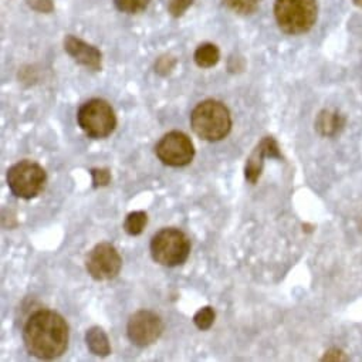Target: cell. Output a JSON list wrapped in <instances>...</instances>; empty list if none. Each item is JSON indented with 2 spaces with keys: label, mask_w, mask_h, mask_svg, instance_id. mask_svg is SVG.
I'll return each instance as SVG.
<instances>
[{
  "label": "cell",
  "mask_w": 362,
  "mask_h": 362,
  "mask_svg": "<svg viewBox=\"0 0 362 362\" xmlns=\"http://www.w3.org/2000/svg\"><path fill=\"white\" fill-rule=\"evenodd\" d=\"M70 329L66 320L50 310L35 313L23 328V341L30 355L39 359H54L69 346Z\"/></svg>",
  "instance_id": "obj_1"
},
{
  "label": "cell",
  "mask_w": 362,
  "mask_h": 362,
  "mask_svg": "<svg viewBox=\"0 0 362 362\" xmlns=\"http://www.w3.org/2000/svg\"><path fill=\"white\" fill-rule=\"evenodd\" d=\"M194 132L209 142L222 141L232 129V117L225 104L216 100L199 103L191 114Z\"/></svg>",
  "instance_id": "obj_2"
},
{
  "label": "cell",
  "mask_w": 362,
  "mask_h": 362,
  "mask_svg": "<svg viewBox=\"0 0 362 362\" xmlns=\"http://www.w3.org/2000/svg\"><path fill=\"white\" fill-rule=\"evenodd\" d=\"M274 16L287 35L307 33L317 21L315 0H276Z\"/></svg>",
  "instance_id": "obj_3"
},
{
  "label": "cell",
  "mask_w": 362,
  "mask_h": 362,
  "mask_svg": "<svg viewBox=\"0 0 362 362\" xmlns=\"http://www.w3.org/2000/svg\"><path fill=\"white\" fill-rule=\"evenodd\" d=\"M191 253V240L179 229L168 228L153 235L151 240L152 259L166 267L184 264Z\"/></svg>",
  "instance_id": "obj_4"
},
{
  "label": "cell",
  "mask_w": 362,
  "mask_h": 362,
  "mask_svg": "<svg viewBox=\"0 0 362 362\" xmlns=\"http://www.w3.org/2000/svg\"><path fill=\"white\" fill-rule=\"evenodd\" d=\"M6 179L15 197L30 201L43 192L47 184V173L39 163L25 159L8 169Z\"/></svg>",
  "instance_id": "obj_5"
},
{
  "label": "cell",
  "mask_w": 362,
  "mask_h": 362,
  "mask_svg": "<svg viewBox=\"0 0 362 362\" xmlns=\"http://www.w3.org/2000/svg\"><path fill=\"white\" fill-rule=\"evenodd\" d=\"M77 122L87 136L93 139H103L114 132L117 127V117L107 101L93 98L78 108Z\"/></svg>",
  "instance_id": "obj_6"
},
{
  "label": "cell",
  "mask_w": 362,
  "mask_h": 362,
  "mask_svg": "<svg viewBox=\"0 0 362 362\" xmlns=\"http://www.w3.org/2000/svg\"><path fill=\"white\" fill-rule=\"evenodd\" d=\"M155 155L162 163L180 168L189 165L194 160L195 146L187 134L172 131L165 134L155 145Z\"/></svg>",
  "instance_id": "obj_7"
},
{
  "label": "cell",
  "mask_w": 362,
  "mask_h": 362,
  "mask_svg": "<svg viewBox=\"0 0 362 362\" xmlns=\"http://www.w3.org/2000/svg\"><path fill=\"white\" fill-rule=\"evenodd\" d=\"M86 267L97 281L115 279L122 267V259L111 243H98L87 256Z\"/></svg>",
  "instance_id": "obj_8"
},
{
  "label": "cell",
  "mask_w": 362,
  "mask_h": 362,
  "mask_svg": "<svg viewBox=\"0 0 362 362\" xmlns=\"http://www.w3.org/2000/svg\"><path fill=\"white\" fill-rule=\"evenodd\" d=\"M163 331L162 320L152 311L141 310L131 315L127 325V335L136 346H148L159 339Z\"/></svg>",
  "instance_id": "obj_9"
},
{
  "label": "cell",
  "mask_w": 362,
  "mask_h": 362,
  "mask_svg": "<svg viewBox=\"0 0 362 362\" xmlns=\"http://www.w3.org/2000/svg\"><path fill=\"white\" fill-rule=\"evenodd\" d=\"M281 158V153L279 151V145L273 136L263 138L259 145L255 148L252 155L249 156L245 168L246 179L250 184H256L264 166V158Z\"/></svg>",
  "instance_id": "obj_10"
},
{
  "label": "cell",
  "mask_w": 362,
  "mask_h": 362,
  "mask_svg": "<svg viewBox=\"0 0 362 362\" xmlns=\"http://www.w3.org/2000/svg\"><path fill=\"white\" fill-rule=\"evenodd\" d=\"M64 49L80 66L93 71L101 70L103 54L97 47L70 35L64 39Z\"/></svg>",
  "instance_id": "obj_11"
},
{
  "label": "cell",
  "mask_w": 362,
  "mask_h": 362,
  "mask_svg": "<svg viewBox=\"0 0 362 362\" xmlns=\"http://www.w3.org/2000/svg\"><path fill=\"white\" fill-rule=\"evenodd\" d=\"M86 342L88 349L98 356H107L111 354V345L107 334L100 327H91L86 332Z\"/></svg>",
  "instance_id": "obj_12"
},
{
  "label": "cell",
  "mask_w": 362,
  "mask_h": 362,
  "mask_svg": "<svg viewBox=\"0 0 362 362\" xmlns=\"http://www.w3.org/2000/svg\"><path fill=\"white\" fill-rule=\"evenodd\" d=\"M194 59H195V63L201 69H211V67H214L219 63L221 52L215 45L205 43V45H201L197 49V52L194 54Z\"/></svg>",
  "instance_id": "obj_13"
},
{
  "label": "cell",
  "mask_w": 362,
  "mask_h": 362,
  "mask_svg": "<svg viewBox=\"0 0 362 362\" xmlns=\"http://www.w3.org/2000/svg\"><path fill=\"white\" fill-rule=\"evenodd\" d=\"M148 223V216L145 212L142 211H136V212H131L124 222V230L129 235V236H139L145 226Z\"/></svg>",
  "instance_id": "obj_14"
},
{
  "label": "cell",
  "mask_w": 362,
  "mask_h": 362,
  "mask_svg": "<svg viewBox=\"0 0 362 362\" xmlns=\"http://www.w3.org/2000/svg\"><path fill=\"white\" fill-rule=\"evenodd\" d=\"M342 125V119L337 114H331L328 111H324L320 114L317 119V128L322 135H332L338 131V128Z\"/></svg>",
  "instance_id": "obj_15"
},
{
  "label": "cell",
  "mask_w": 362,
  "mask_h": 362,
  "mask_svg": "<svg viewBox=\"0 0 362 362\" xmlns=\"http://www.w3.org/2000/svg\"><path fill=\"white\" fill-rule=\"evenodd\" d=\"M222 2L239 15H252L259 8L262 0H222Z\"/></svg>",
  "instance_id": "obj_16"
},
{
  "label": "cell",
  "mask_w": 362,
  "mask_h": 362,
  "mask_svg": "<svg viewBox=\"0 0 362 362\" xmlns=\"http://www.w3.org/2000/svg\"><path fill=\"white\" fill-rule=\"evenodd\" d=\"M151 0H114V5L119 12L135 15L148 8Z\"/></svg>",
  "instance_id": "obj_17"
},
{
  "label": "cell",
  "mask_w": 362,
  "mask_h": 362,
  "mask_svg": "<svg viewBox=\"0 0 362 362\" xmlns=\"http://www.w3.org/2000/svg\"><path fill=\"white\" fill-rule=\"evenodd\" d=\"M215 310L212 307H204L201 308L195 315H194V324L202 329V331H206L209 329L214 322H215Z\"/></svg>",
  "instance_id": "obj_18"
},
{
  "label": "cell",
  "mask_w": 362,
  "mask_h": 362,
  "mask_svg": "<svg viewBox=\"0 0 362 362\" xmlns=\"http://www.w3.org/2000/svg\"><path fill=\"white\" fill-rule=\"evenodd\" d=\"M93 176V187L94 188H101L107 187L111 182V172L107 168H93L90 170Z\"/></svg>",
  "instance_id": "obj_19"
},
{
  "label": "cell",
  "mask_w": 362,
  "mask_h": 362,
  "mask_svg": "<svg viewBox=\"0 0 362 362\" xmlns=\"http://www.w3.org/2000/svg\"><path fill=\"white\" fill-rule=\"evenodd\" d=\"M194 4V0H169L168 11L173 18L182 16Z\"/></svg>",
  "instance_id": "obj_20"
},
{
  "label": "cell",
  "mask_w": 362,
  "mask_h": 362,
  "mask_svg": "<svg viewBox=\"0 0 362 362\" xmlns=\"http://www.w3.org/2000/svg\"><path fill=\"white\" fill-rule=\"evenodd\" d=\"M29 5L39 12H52L53 11L52 0H29Z\"/></svg>",
  "instance_id": "obj_21"
},
{
  "label": "cell",
  "mask_w": 362,
  "mask_h": 362,
  "mask_svg": "<svg viewBox=\"0 0 362 362\" xmlns=\"http://www.w3.org/2000/svg\"><path fill=\"white\" fill-rule=\"evenodd\" d=\"M169 62H172V59H166V57H162V59H159V62L156 63V66H155V69H156V71L158 73H160V74H168L170 70H172V67H173V64H175V62L173 63H170L169 64Z\"/></svg>",
  "instance_id": "obj_22"
}]
</instances>
